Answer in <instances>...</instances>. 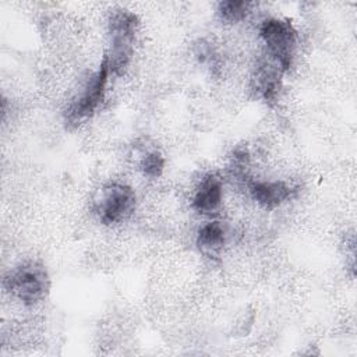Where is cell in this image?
<instances>
[{
    "label": "cell",
    "mask_w": 357,
    "mask_h": 357,
    "mask_svg": "<svg viewBox=\"0 0 357 357\" xmlns=\"http://www.w3.org/2000/svg\"><path fill=\"white\" fill-rule=\"evenodd\" d=\"M138 17L128 10H116L109 18L110 46L105 53L110 73L121 75L131 60L138 29Z\"/></svg>",
    "instance_id": "obj_1"
},
{
    "label": "cell",
    "mask_w": 357,
    "mask_h": 357,
    "mask_svg": "<svg viewBox=\"0 0 357 357\" xmlns=\"http://www.w3.org/2000/svg\"><path fill=\"white\" fill-rule=\"evenodd\" d=\"M4 284L25 305H35L47 296L50 279L40 262L28 261L11 269L4 278Z\"/></svg>",
    "instance_id": "obj_2"
},
{
    "label": "cell",
    "mask_w": 357,
    "mask_h": 357,
    "mask_svg": "<svg viewBox=\"0 0 357 357\" xmlns=\"http://www.w3.org/2000/svg\"><path fill=\"white\" fill-rule=\"evenodd\" d=\"M135 192L130 185L107 183L96 191L92 209L103 225H114L131 216L135 209Z\"/></svg>",
    "instance_id": "obj_3"
},
{
    "label": "cell",
    "mask_w": 357,
    "mask_h": 357,
    "mask_svg": "<svg viewBox=\"0 0 357 357\" xmlns=\"http://www.w3.org/2000/svg\"><path fill=\"white\" fill-rule=\"evenodd\" d=\"M259 35L272 61L284 73L293 64L297 32L286 18H266L259 26Z\"/></svg>",
    "instance_id": "obj_4"
},
{
    "label": "cell",
    "mask_w": 357,
    "mask_h": 357,
    "mask_svg": "<svg viewBox=\"0 0 357 357\" xmlns=\"http://www.w3.org/2000/svg\"><path fill=\"white\" fill-rule=\"evenodd\" d=\"M109 74H110V68L107 64V59L106 56H103L98 70L88 78L79 95L71 102L70 107L67 109L66 112L67 126L77 127L79 123L89 119L95 113V110L98 109V106L100 105L105 96Z\"/></svg>",
    "instance_id": "obj_5"
},
{
    "label": "cell",
    "mask_w": 357,
    "mask_h": 357,
    "mask_svg": "<svg viewBox=\"0 0 357 357\" xmlns=\"http://www.w3.org/2000/svg\"><path fill=\"white\" fill-rule=\"evenodd\" d=\"M248 191L252 199L258 205H261L268 211H272L279 205H282L289 198H291L293 194L296 192V188L279 180H273V181L251 180L248 181Z\"/></svg>",
    "instance_id": "obj_6"
},
{
    "label": "cell",
    "mask_w": 357,
    "mask_h": 357,
    "mask_svg": "<svg viewBox=\"0 0 357 357\" xmlns=\"http://www.w3.org/2000/svg\"><path fill=\"white\" fill-rule=\"evenodd\" d=\"M282 74L283 71L275 63L262 61L257 67V71L252 77V88L257 95L268 105L275 103L279 96Z\"/></svg>",
    "instance_id": "obj_7"
},
{
    "label": "cell",
    "mask_w": 357,
    "mask_h": 357,
    "mask_svg": "<svg viewBox=\"0 0 357 357\" xmlns=\"http://www.w3.org/2000/svg\"><path fill=\"white\" fill-rule=\"evenodd\" d=\"M223 197V183L222 178L215 174L209 173L204 176L198 188L195 190L192 198V208L202 215H211L220 206Z\"/></svg>",
    "instance_id": "obj_8"
},
{
    "label": "cell",
    "mask_w": 357,
    "mask_h": 357,
    "mask_svg": "<svg viewBox=\"0 0 357 357\" xmlns=\"http://www.w3.org/2000/svg\"><path fill=\"white\" fill-rule=\"evenodd\" d=\"M226 244V230L218 220L201 226L197 234V245L201 254L208 258H218Z\"/></svg>",
    "instance_id": "obj_9"
},
{
    "label": "cell",
    "mask_w": 357,
    "mask_h": 357,
    "mask_svg": "<svg viewBox=\"0 0 357 357\" xmlns=\"http://www.w3.org/2000/svg\"><path fill=\"white\" fill-rule=\"evenodd\" d=\"M252 3L244 0H226L219 3L218 13L226 22H240L248 15Z\"/></svg>",
    "instance_id": "obj_10"
},
{
    "label": "cell",
    "mask_w": 357,
    "mask_h": 357,
    "mask_svg": "<svg viewBox=\"0 0 357 357\" xmlns=\"http://www.w3.org/2000/svg\"><path fill=\"white\" fill-rule=\"evenodd\" d=\"M163 169H165V158L156 149L146 152L141 159V170L148 177H152V178L159 177Z\"/></svg>",
    "instance_id": "obj_11"
}]
</instances>
